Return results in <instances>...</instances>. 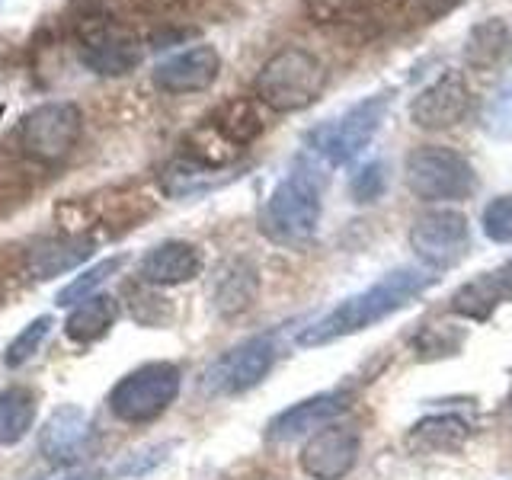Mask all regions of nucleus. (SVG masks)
<instances>
[{
	"mask_svg": "<svg viewBox=\"0 0 512 480\" xmlns=\"http://www.w3.org/2000/svg\"><path fill=\"white\" fill-rule=\"evenodd\" d=\"M116 317H119L116 298L93 295L87 301H80L77 308L68 314V320H64V336H68L71 343H80V346L96 343V340H103V336L112 330Z\"/></svg>",
	"mask_w": 512,
	"mask_h": 480,
	"instance_id": "aec40b11",
	"label": "nucleus"
},
{
	"mask_svg": "<svg viewBox=\"0 0 512 480\" xmlns=\"http://www.w3.org/2000/svg\"><path fill=\"white\" fill-rule=\"evenodd\" d=\"M506 301H512V260L500 269H490L484 276L464 282L452 298V308L461 317L487 320Z\"/></svg>",
	"mask_w": 512,
	"mask_h": 480,
	"instance_id": "6ab92c4d",
	"label": "nucleus"
},
{
	"mask_svg": "<svg viewBox=\"0 0 512 480\" xmlns=\"http://www.w3.org/2000/svg\"><path fill=\"white\" fill-rule=\"evenodd\" d=\"M208 122H212L228 141H234L240 151H244L250 141L260 138L263 125H266L253 100H228V103H221L212 112V116H208Z\"/></svg>",
	"mask_w": 512,
	"mask_h": 480,
	"instance_id": "b1692460",
	"label": "nucleus"
},
{
	"mask_svg": "<svg viewBox=\"0 0 512 480\" xmlns=\"http://www.w3.org/2000/svg\"><path fill=\"white\" fill-rule=\"evenodd\" d=\"M100 471H84V474H68V477H58V480H100Z\"/></svg>",
	"mask_w": 512,
	"mask_h": 480,
	"instance_id": "2f4dec72",
	"label": "nucleus"
},
{
	"mask_svg": "<svg viewBox=\"0 0 512 480\" xmlns=\"http://www.w3.org/2000/svg\"><path fill=\"white\" fill-rule=\"evenodd\" d=\"M480 128L493 138H512V84L496 87L484 109H480Z\"/></svg>",
	"mask_w": 512,
	"mask_h": 480,
	"instance_id": "cd10ccee",
	"label": "nucleus"
},
{
	"mask_svg": "<svg viewBox=\"0 0 512 480\" xmlns=\"http://www.w3.org/2000/svg\"><path fill=\"white\" fill-rule=\"evenodd\" d=\"M256 288H260V279H256V269L247 260H237L224 269V276L218 279L215 288V308L224 317L244 314L250 304L256 301Z\"/></svg>",
	"mask_w": 512,
	"mask_h": 480,
	"instance_id": "393cba45",
	"label": "nucleus"
},
{
	"mask_svg": "<svg viewBox=\"0 0 512 480\" xmlns=\"http://www.w3.org/2000/svg\"><path fill=\"white\" fill-rule=\"evenodd\" d=\"M80 128H84V116L74 103H42L20 122V148L42 164H55L71 154Z\"/></svg>",
	"mask_w": 512,
	"mask_h": 480,
	"instance_id": "0eeeda50",
	"label": "nucleus"
},
{
	"mask_svg": "<svg viewBox=\"0 0 512 480\" xmlns=\"http://www.w3.org/2000/svg\"><path fill=\"white\" fill-rule=\"evenodd\" d=\"M404 176L410 192L423 202H461L477 186L468 157L452 148H442V144H423V148L410 151Z\"/></svg>",
	"mask_w": 512,
	"mask_h": 480,
	"instance_id": "39448f33",
	"label": "nucleus"
},
{
	"mask_svg": "<svg viewBox=\"0 0 512 480\" xmlns=\"http://www.w3.org/2000/svg\"><path fill=\"white\" fill-rule=\"evenodd\" d=\"M362 439L352 426H324L317 429L301 448V471L311 480H343L359 461Z\"/></svg>",
	"mask_w": 512,
	"mask_h": 480,
	"instance_id": "9d476101",
	"label": "nucleus"
},
{
	"mask_svg": "<svg viewBox=\"0 0 512 480\" xmlns=\"http://www.w3.org/2000/svg\"><path fill=\"white\" fill-rule=\"evenodd\" d=\"M410 247L429 269H448L464 260L471 247V228L468 218L452 208H436L413 221L410 228Z\"/></svg>",
	"mask_w": 512,
	"mask_h": 480,
	"instance_id": "6e6552de",
	"label": "nucleus"
},
{
	"mask_svg": "<svg viewBox=\"0 0 512 480\" xmlns=\"http://www.w3.org/2000/svg\"><path fill=\"white\" fill-rule=\"evenodd\" d=\"M384 186H388V173H384V164L381 160H372V164H365L356 176H352V199L356 202H375L381 199Z\"/></svg>",
	"mask_w": 512,
	"mask_h": 480,
	"instance_id": "c756f323",
	"label": "nucleus"
},
{
	"mask_svg": "<svg viewBox=\"0 0 512 480\" xmlns=\"http://www.w3.org/2000/svg\"><path fill=\"white\" fill-rule=\"evenodd\" d=\"M93 448V423L90 413L80 404H64L58 407L42 426L39 436V452L45 461L58 464V468H68L90 455Z\"/></svg>",
	"mask_w": 512,
	"mask_h": 480,
	"instance_id": "f8f14e48",
	"label": "nucleus"
},
{
	"mask_svg": "<svg viewBox=\"0 0 512 480\" xmlns=\"http://www.w3.org/2000/svg\"><path fill=\"white\" fill-rule=\"evenodd\" d=\"M468 106H471L468 80H464L461 71H445L420 96H413L410 119L420 128H426V132H442V128H452L468 116Z\"/></svg>",
	"mask_w": 512,
	"mask_h": 480,
	"instance_id": "9b49d317",
	"label": "nucleus"
},
{
	"mask_svg": "<svg viewBox=\"0 0 512 480\" xmlns=\"http://www.w3.org/2000/svg\"><path fill=\"white\" fill-rule=\"evenodd\" d=\"M180 368L170 362H148L138 365L135 372L116 381V388L109 391V410L122 423H154L157 416H164L170 404L180 394Z\"/></svg>",
	"mask_w": 512,
	"mask_h": 480,
	"instance_id": "20e7f679",
	"label": "nucleus"
},
{
	"mask_svg": "<svg viewBox=\"0 0 512 480\" xmlns=\"http://www.w3.org/2000/svg\"><path fill=\"white\" fill-rule=\"evenodd\" d=\"M39 413V397L32 388L13 384V388L0 391V445H16L29 436L32 423Z\"/></svg>",
	"mask_w": 512,
	"mask_h": 480,
	"instance_id": "4be33fe9",
	"label": "nucleus"
},
{
	"mask_svg": "<svg viewBox=\"0 0 512 480\" xmlns=\"http://www.w3.org/2000/svg\"><path fill=\"white\" fill-rule=\"evenodd\" d=\"M93 240L84 234H61V237H42L26 250V266L32 279H55L64 272L77 269L93 256Z\"/></svg>",
	"mask_w": 512,
	"mask_h": 480,
	"instance_id": "a211bd4d",
	"label": "nucleus"
},
{
	"mask_svg": "<svg viewBox=\"0 0 512 480\" xmlns=\"http://www.w3.org/2000/svg\"><path fill=\"white\" fill-rule=\"evenodd\" d=\"M276 362V343L272 336H250L240 346L228 349L205 372V388L212 394H244L256 388Z\"/></svg>",
	"mask_w": 512,
	"mask_h": 480,
	"instance_id": "1a4fd4ad",
	"label": "nucleus"
},
{
	"mask_svg": "<svg viewBox=\"0 0 512 480\" xmlns=\"http://www.w3.org/2000/svg\"><path fill=\"white\" fill-rule=\"evenodd\" d=\"M471 436V426L461 416H429L420 420L407 436V448L416 455H432V452H452V448L464 445Z\"/></svg>",
	"mask_w": 512,
	"mask_h": 480,
	"instance_id": "412c9836",
	"label": "nucleus"
},
{
	"mask_svg": "<svg viewBox=\"0 0 512 480\" xmlns=\"http://www.w3.org/2000/svg\"><path fill=\"white\" fill-rule=\"evenodd\" d=\"M327 87V68L314 52L288 45L272 55L253 80V93L272 112L308 109Z\"/></svg>",
	"mask_w": 512,
	"mask_h": 480,
	"instance_id": "7ed1b4c3",
	"label": "nucleus"
},
{
	"mask_svg": "<svg viewBox=\"0 0 512 480\" xmlns=\"http://www.w3.org/2000/svg\"><path fill=\"white\" fill-rule=\"evenodd\" d=\"M509 48V26L500 16H490V20H480L471 26L468 39H464V61L477 71H490L503 61Z\"/></svg>",
	"mask_w": 512,
	"mask_h": 480,
	"instance_id": "5701e85b",
	"label": "nucleus"
},
{
	"mask_svg": "<svg viewBox=\"0 0 512 480\" xmlns=\"http://www.w3.org/2000/svg\"><path fill=\"white\" fill-rule=\"evenodd\" d=\"M480 228L493 244H512V196H496L480 215Z\"/></svg>",
	"mask_w": 512,
	"mask_h": 480,
	"instance_id": "c85d7f7f",
	"label": "nucleus"
},
{
	"mask_svg": "<svg viewBox=\"0 0 512 480\" xmlns=\"http://www.w3.org/2000/svg\"><path fill=\"white\" fill-rule=\"evenodd\" d=\"M122 263H125V256H109V260H100L96 266H90V269H84L80 276L74 279V282H68L58 292V308H77L80 301H87V298H93V292L100 288L106 279H112L116 272L122 269Z\"/></svg>",
	"mask_w": 512,
	"mask_h": 480,
	"instance_id": "a878e982",
	"label": "nucleus"
},
{
	"mask_svg": "<svg viewBox=\"0 0 512 480\" xmlns=\"http://www.w3.org/2000/svg\"><path fill=\"white\" fill-rule=\"evenodd\" d=\"M432 279L426 269L416 266H404V269H391L388 276H381L378 282H372L362 292L349 295L346 301L336 304L333 311H327L320 320H314L311 327H304L298 336V346L311 349V346H327L343 340V336L362 333L378 320L391 317L394 311H400L404 304H410L420 292L432 285Z\"/></svg>",
	"mask_w": 512,
	"mask_h": 480,
	"instance_id": "f257e3e1",
	"label": "nucleus"
},
{
	"mask_svg": "<svg viewBox=\"0 0 512 480\" xmlns=\"http://www.w3.org/2000/svg\"><path fill=\"white\" fill-rule=\"evenodd\" d=\"M388 106H391V93L365 96L356 106H349L343 116L314 128L308 135V148L317 157L330 160V164H349V160H356L368 148V141L378 135L384 116H388Z\"/></svg>",
	"mask_w": 512,
	"mask_h": 480,
	"instance_id": "423d86ee",
	"label": "nucleus"
},
{
	"mask_svg": "<svg viewBox=\"0 0 512 480\" xmlns=\"http://www.w3.org/2000/svg\"><path fill=\"white\" fill-rule=\"evenodd\" d=\"M461 0H413V13L420 16V20H436V16L448 13L452 7H458Z\"/></svg>",
	"mask_w": 512,
	"mask_h": 480,
	"instance_id": "7c9ffc66",
	"label": "nucleus"
},
{
	"mask_svg": "<svg viewBox=\"0 0 512 480\" xmlns=\"http://www.w3.org/2000/svg\"><path fill=\"white\" fill-rule=\"evenodd\" d=\"M52 327H55V320L48 317V314H42V317L32 320V324H26V327L10 340V346H7V352H4V365H7V368H23V365L42 349L45 336L52 333Z\"/></svg>",
	"mask_w": 512,
	"mask_h": 480,
	"instance_id": "bb28decb",
	"label": "nucleus"
},
{
	"mask_svg": "<svg viewBox=\"0 0 512 480\" xmlns=\"http://www.w3.org/2000/svg\"><path fill=\"white\" fill-rule=\"evenodd\" d=\"M221 55L212 45H192L154 68V87L164 93H199L218 80Z\"/></svg>",
	"mask_w": 512,
	"mask_h": 480,
	"instance_id": "4468645a",
	"label": "nucleus"
},
{
	"mask_svg": "<svg viewBox=\"0 0 512 480\" xmlns=\"http://www.w3.org/2000/svg\"><path fill=\"white\" fill-rule=\"evenodd\" d=\"M320 176L314 167L298 164L285 180L269 192L260 228L282 247H301L317 234L320 224Z\"/></svg>",
	"mask_w": 512,
	"mask_h": 480,
	"instance_id": "f03ea898",
	"label": "nucleus"
},
{
	"mask_svg": "<svg viewBox=\"0 0 512 480\" xmlns=\"http://www.w3.org/2000/svg\"><path fill=\"white\" fill-rule=\"evenodd\" d=\"M352 397L346 391H327V394H317L301 400V404L282 410L279 416H272V423L266 426V439L269 442H292L298 436H308L314 429H324L333 420L349 410Z\"/></svg>",
	"mask_w": 512,
	"mask_h": 480,
	"instance_id": "2eb2a0df",
	"label": "nucleus"
},
{
	"mask_svg": "<svg viewBox=\"0 0 512 480\" xmlns=\"http://www.w3.org/2000/svg\"><path fill=\"white\" fill-rule=\"evenodd\" d=\"M80 61H84L87 68L96 74L122 77L141 64V45L128 29H122L116 23H100L84 36V45H80Z\"/></svg>",
	"mask_w": 512,
	"mask_h": 480,
	"instance_id": "ddd939ff",
	"label": "nucleus"
},
{
	"mask_svg": "<svg viewBox=\"0 0 512 480\" xmlns=\"http://www.w3.org/2000/svg\"><path fill=\"white\" fill-rule=\"evenodd\" d=\"M205 256L189 240H164L151 247L138 263V276L151 285H183L192 282L202 272Z\"/></svg>",
	"mask_w": 512,
	"mask_h": 480,
	"instance_id": "f3484780",
	"label": "nucleus"
},
{
	"mask_svg": "<svg viewBox=\"0 0 512 480\" xmlns=\"http://www.w3.org/2000/svg\"><path fill=\"white\" fill-rule=\"evenodd\" d=\"M404 10H413V0H304V13L320 26H365L397 20Z\"/></svg>",
	"mask_w": 512,
	"mask_h": 480,
	"instance_id": "dca6fc26",
	"label": "nucleus"
}]
</instances>
